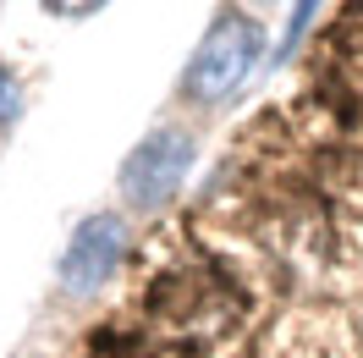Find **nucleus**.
Here are the masks:
<instances>
[{
  "label": "nucleus",
  "mask_w": 363,
  "mask_h": 358,
  "mask_svg": "<svg viewBox=\"0 0 363 358\" xmlns=\"http://www.w3.org/2000/svg\"><path fill=\"white\" fill-rule=\"evenodd\" d=\"M253 61H259V23L248 11H220L204 28V39L193 50V61L182 72V94L193 105H220L248 83Z\"/></svg>",
  "instance_id": "f257e3e1"
},
{
  "label": "nucleus",
  "mask_w": 363,
  "mask_h": 358,
  "mask_svg": "<svg viewBox=\"0 0 363 358\" xmlns=\"http://www.w3.org/2000/svg\"><path fill=\"white\" fill-rule=\"evenodd\" d=\"M193 155H199V143L193 133H182V127H155L149 138H138V149L121 160V199L133 204V210H160V204H171L182 193V182L193 171Z\"/></svg>",
  "instance_id": "f03ea898"
},
{
  "label": "nucleus",
  "mask_w": 363,
  "mask_h": 358,
  "mask_svg": "<svg viewBox=\"0 0 363 358\" xmlns=\"http://www.w3.org/2000/svg\"><path fill=\"white\" fill-rule=\"evenodd\" d=\"M121 259H127V221L116 210H99L89 221H77V232L67 237L55 281L67 298H94L121 270Z\"/></svg>",
  "instance_id": "7ed1b4c3"
},
{
  "label": "nucleus",
  "mask_w": 363,
  "mask_h": 358,
  "mask_svg": "<svg viewBox=\"0 0 363 358\" xmlns=\"http://www.w3.org/2000/svg\"><path fill=\"white\" fill-rule=\"evenodd\" d=\"M308 23H314V6H292V11H286V33H281V50H275V55H292Z\"/></svg>",
  "instance_id": "20e7f679"
},
{
  "label": "nucleus",
  "mask_w": 363,
  "mask_h": 358,
  "mask_svg": "<svg viewBox=\"0 0 363 358\" xmlns=\"http://www.w3.org/2000/svg\"><path fill=\"white\" fill-rule=\"evenodd\" d=\"M17 111H23V89H17V77L0 67V127L6 121H17Z\"/></svg>",
  "instance_id": "39448f33"
}]
</instances>
